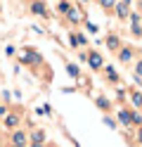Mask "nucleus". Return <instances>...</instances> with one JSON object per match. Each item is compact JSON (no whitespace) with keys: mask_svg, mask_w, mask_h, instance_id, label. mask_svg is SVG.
Listing matches in <instances>:
<instances>
[{"mask_svg":"<svg viewBox=\"0 0 142 147\" xmlns=\"http://www.w3.org/2000/svg\"><path fill=\"white\" fill-rule=\"evenodd\" d=\"M114 10H116V14L121 17V19H128V17H130V10H128V5H123V3L114 5Z\"/></svg>","mask_w":142,"mask_h":147,"instance_id":"nucleus-3","label":"nucleus"},{"mask_svg":"<svg viewBox=\"0 0 142 147\" xmlns=\"http://www.w3.org/2000/svg\"><path fill=\"white\" fill-rule=\"evenodd\" d=\"M107 78H109V81H116V78H118V74L114 71V67H107Z\"/></svg>","mask_w":142,"mask_h":147,"instance_id":"nucleus-12","label":"nucleus"},{"mask_svg":"<svg viewBox=\"0 0 142 147\" xmlns=\"http://www.w3.org/2000/svg\"><path fill=\"white\" fill-rule=\"evenodd\" d=\"M83 3H88V0H83Z\"/></svg>","mask_w":142,"mask_h":147,"instance_id":"nucleus-25","label":"nucleus"},{"mask_svg":"<svg viewBox=\"0 0 142 147\" xmlns=\"http://www.w3.org/2000/svg\"><path fill=\"white\" fill-rule=\"evenodd\" d=\"M133 33H135V36H142V26H140V24H133Z\"/></svg>","mask_w":142,"mask_h":147,"instance_id":"nucleus-19","label":"nucleus"},{"mask_svg":"<svg viewBox=\"0 0 142 147\" xmlns=\"http://www.w3.org/2000/svg\"><path fill=\"white\" fill-rule=\"evenodd\" d=\"M104 123H107L109 128H114V119H111V116H107V119H104Z\"/></svg>","mask_w":142,"mask_h":147,"instance_id":"nucleus-21","label":"nucleus"},{"mask_svg":"<svg viewBox=\"0 0 142 147\" xmlns=\"http://www.w3.org/2000/svg\"><path fill=\"white\" fill-rule=\"evenodd\" d=\"M5 114H7V107H5V105H0V116H5Z\"/></svg>","mask_w":142,"mask_h":147,"instance_id":"nucleus-22","label":"nucleus"},{"mask_svg":"<svg viewBox=\"0 0 142 147\" xmlns=\"http://www.w3.org/2000/svg\"><path fill=\"white\" fill-rule=\"evenodd\" d=\"M135 74H137V78H142V59L135 64Z\"/></svg>","mask_w":142,"mask_h":147,"instance_id":"nucleus-18","label":"nucleus"},{"mask_svg":"<svg viewBox=\"0 0 142 147\" xmlns=\"http://www.w3.org/2000/svg\"><path fill=\"white\" fill-rule=\"evenodd\" d=\"M130 55H133V50H130V48H123V50H121V55H118V59H121V62H130Z\"/></svg>","mask_w":142,"mask_h":147,"instance_id":"nucleus-8","label":"nucleus"},{"mask_svg":"<svg viewBox=\"0 0 142 147\" xmlns=\"http://www.w3.org/2000/svg\"><path fill=\"white\" fill-rule=\"evenodd\" d=\"M5 123H7V128H14V126L19 123V114H9V116L5 119Z\"/></svg>","mask_w":142,"mask_h":147,"instance_id":"nucleus-5","label":"nucleus"},{"mask_svg":"<svg viewBox=\"0 0 142 147\" xmlns=\"http://www.w3.org/2000/svg\"><path fill=\"white\" fill-rule=\"evenodd\" d=\"M66 14H69V19H71V22H81V19H83V17H81V12H78V10H69V12H66Z\"/></svg>","mask_w":142,"mask_h":147,"instance_id":"nucleus-9","label":"nucleus"},{"mask_svg":"<svg viewBox=\"0 0 142 147\" xmlns=\"http://www.w3.org/2000/svg\"><path fill=\"white\" fill-rule=\"evenodd\" d=\"M22 59H24V62H38V55H33V52H24Z\"/></svg>","mask_w":142,"mask_h":147,"instance_id":"nucleus-11","label":"nucleus"},{"mask_svg":"<svg viewBox=\"0 0 142 147\" xmlns=\"http://www.w3.org/2000/svg\"><path fill=\"white\" fill-rule=\"evenodd\" d=\"M24 140H26V135H24L22 131H17V133L12 135V145H24Z\"/></svg>","mask_w":142,"mask_h":147,"instance_id":"nucleus-6","label":"nucleus"},{"mask_svg":"<svg viewBox=\"0 0 142 147\" xmlns=\"http://www.w3.org/2000/svg\"><path fill=\"white\" fill-rule=\"evenodd\" d=\"M31 140H33L36 145H40V142L45 140V133H43V131H33V133H31Z\"/></svg>","mask_w":142,"mask_h":147,"instance_id":"nucleus-7","label":"nucleus"},{"mask_svg":"<svg viewBox=\"0 0 142 147\" xmlns=\"http://www.w3.org/2000/svg\"><path fill=\"white\" fill-rule=\"evenodd\" d=\"M88 64H90L92 69H102V67H104V62H102V57H100L97 52H90V55H88Z\"/></svg>","mask_w":142,"mask_h":147,"instance_id":"nucleus-1","label":"nucleus"},{"mask_svg":"<svg viewBox=\"0 0 142 147\" xmlns=\"http://www.w3.org/2000/svg\"><path fill=\"white\" fill-rule=\"evenodd\" d=\"M133 105H135V107H142V95H140V93H133Z\"/></svg>","mask_w":142,"mask_h":147,"instance_id":"nucleus-13","label":"nucleus"},{"mask_svg":"<svg viewBox=\"0 0 142 147\" xmlns=\"http://www.w3.org/2000/svg\"><path fill=\"white\" fill-rule=\"evenodd\" d=\"M97 107H102V109H109V102L104 97H97Z\"/></svg>","mask_w":142,"mask_h":147,"instance_id":"nucleus-17","label":"nucleus"},{"mask_svg":"<svg viewBox=\"0 0 142 147\" xmlns=\"http://www.w3.org/2000/svg\"><path fill=\"white\" fill-rule=\"evenodd\" d=\"M12 147H24V145H12Z\"/></svg>","mask_w":142,"mask_h":147,"instance_id":"nucleus-24","label":"nucleus"},{"mask_svg":"<svg viewBox=\"0 0 142 147\" xmlns=\"http://www.w3.org/2000/svg\"><path fill=\"white\" fill-rule=\"evenodd\" d=\"M66 71H69V76H78V67H73V64H66Z\"/></svg>","mask_w":142,"mask_h":147,"instance_id":"nucleus-14","label":"nucleus"},{"mask_svg":"<svg viewBox=\"0 0 142 147\" xmlns=\"http://www.w3.org/2000/svg\"><path fill=\"white\" fill-rule=\"evenodd\" d=\"M31 12H33V14H38V17H45V14H47L45 5L40 3V0H36V3H31Z\"/></svg>","mask_w":142,"mask_h":147,"instance_id":"nucleus-2","label":"nucleus"},{"mask_svg":"<svg viewBox=\"0 0 142 147\" xmlns=\"http://www.w3.org/2000/svg\"><path fill=\"white\" fill-rule=\"evenodd\" d=\"M107 45H109L111 50H116V48H118V38H116V36H109V38H107Z\"/></svg>","mask_w":142,"mask_h":147,"instance_id":"nucleus-10","label":"nucleus"},{"mask_svg":"<svg viewBox=\"0 0 142 147\" xmlns=\"http://www.w3.org/2000/svg\"><path fill=\"white\" fill-rule=\"evenodd\" d=\"M69 10H71V7L66 5V3H62V5H59V12H69Z\"/></svg>","mask_w":142,"mask_h":147,"instance_id":"nucleus-20","label":"nucleus"},{"mask_svg":"<svg viewBox=\"0 0 142 147\" xmlns=\"http://www.w3.org/2000/svg\"><path fill=\"white\" fill-rule=\"evenodd\" d=\"M137 135H140V140H142V131H140V133H137Z\"/></svg>","mask_w":142,"mask_h":147,"instance_id":"nucleus-23","label":"nucleus"},{"mask_svg":"<svg viewBox=\"0 0 142 147\" xmlns=\"http://www.w3.org/2000/svg\"><path fill=\"white\" fill-rule=\"evenodd\" d=\"M71 43H73V45H85V38H83V36H73Z\"/></svg>","mask_w":142,"mask_h":147,"instance_id":"nucleus-16","label":"nucleus"},{"mask_svg":"<svg viewBox=\"0 0 142 147\" xmlns=\"http://www.w3.org/2000/svg\"><path fill=\"white\" fill-rule=\"evenodd\" d=\"M118 119H121L126 126H133V121H130V112H128V109H118Z\"/></svg>","mask_w":142,"mask_h":147,"instance_id":"nucleus-4","label":"nucleus"},{"mask_svg":"<svg viewBox=\"0 0 142 147\" xmlns=\"http://www.w3.org/2000/svg\"><path fill=\"white\" fill-rule=\"evenodd\" d=\"M100 5L104 7V10H111V7L116 5V3H114V0H100Z\"/></svg>","mask_w":142,"mask_h":147,"instance_id":"nucleus-15","label":"nucleus"}]
</instances>
